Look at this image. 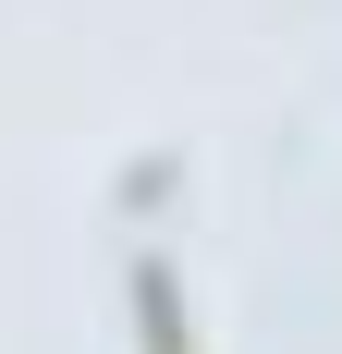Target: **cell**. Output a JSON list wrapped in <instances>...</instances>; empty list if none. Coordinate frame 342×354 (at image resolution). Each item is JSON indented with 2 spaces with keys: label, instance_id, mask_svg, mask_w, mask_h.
I'll list each match as a JSON object with an SVG mask.
<instances>
[{
  "label": "cell",
  "instance_id": "1",
  "mask_svg": "<svg viewBox=\"0 0 342 354\" xmlns=\"http://www.w3.org/2000/svg\"><path fill=\"white\" fill-rule=\"evenodd\" d=\"M123 293H135V354H196V318H183V281H171L159 257H135V269H123Z\"/></svg>",
  "mask_w": 342,
  "mask_h": 354
}]
</instances>
